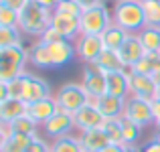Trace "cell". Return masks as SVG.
I'll return each mask as SVG.
<instances>
[{
  "label": "cell",
  "instance_id": "obj_1",
  "mask_svg": "<svg viewBox=\"0 0 160 152\" xmlns=\"http://www.w3.org/2000/svg\"><path fill=\"white\" fill-rule=\"evenodd\" d=\"M113 23L130 35H138L146 27V16L140 0H118L113 4Z\"/></svg>",
  "mask_w": 160,
  "mask_h": 152
},
{
  "label": "cell",
  "instance_id": "obj_2",
  "mask_svg": "<svg viewBox=\"0 0 160 152\" xmlns=\"http://www.w3.org/2000/svg\"><path fill=\"white\" fill-rule=\"evenodd\" d=\"M51 18H53L51 8H45V6H41V4H37V2L31 0V2L20 10L18 28L22 31V35L39 39L47 28H51Z\"/></svg>",
  "mask_w": 160,
  "mask_h": 152
},
{
  "label": "cell",
  "instance_id": "obj_3",
  "mask_svg": "<svg viewBox=\"0 0 160 152\" xmlns=\"http://www.w3.org/2000/svg\"><path fill=\"white\" fill-rule=\"evenodd\" d=\"M28 61V51L20 45L0 49V81H10L24 73V63Z\"/></svg>",
  "mask_w": 160,
  "mask_h": 152
},
{
  "label": "cell",
  "instance_id": "obj_4",
  "mask_svg": "<svg viewBox=\"0 0 160 152\" xmlns=\"http://www.w3.org/2000/svg\"><path fill=\"white\" fill-rule=\"evenodd\" d=\"M55 99H57L59 109L63 112H69V114H77L83 105H87L91 101L89 94L85 91V87L81 83H65L57 89L55 94Z\"/></svg>",
  "mask_w": 160,
  "mask_h": 152
},
{
  "label": "cell",
  "instance_id": "obj_5",
  "mask_svg": "<svg viewBox=\"0 0 160 152\" xmlns=\"http://www.w3.org/2000/svg\"><path fill=\"white\" fill-rule=\"evenodd\" d=\"M79 23H81V35L102 37V33L113 23V16L106 4H98V6L85 8L79 16Z\"/></svg>",
  "mask_w": 160,
  "mask_h": 152
},
{
  "label": "cell",
  "instance_id": "obj_6",
  "mask_svg": "<svg viewBox=\"0 0 160 152\" xmlns=\"http://www.w3.org/2000/svg\"><path fill=\"white\" fill-rule=\"evenodd\" d=\"M81 85L89 94L91 99H98L108 94V73L98 63H83Z\"/></svg>",
  "mask_w": 160,
  "mask_h": 152
},
{
  "label": "cell",
  "instance_id": "obj_7",
  "mask_svg": "<svg viewBox=\"0 0 160 152\" xmlns=\"http://www.w3.org/2000/svg\"><path fill=\"white\" fill-rule=\"evenodd\" d=\"M20 79H22V94H20V99H24L27 104L51 98V85H49L43 77L24 71V73L20 75Z\"/></svg>",
  "mask_w": 160,
  "mask_h": 152
},
{
  "label": "cell",
  "instance_id": "obj_8",
  "mask_svg": "<svg viewBox=\"0 0 160 152\" xmlns=\"http://www.w3.org/2000/svg\"><path fill=\"white\" fill-rule=\"evenodd\" d=\"M128 73V85H130V98H140L146 101H154L156 99V89L158 83L148 75H140L134 73L132 69H126Z\"/></svg>",
  "mask_w": 160,
  "mask_h": 152
},
{
  "label": "cell",
  "instance_id": "obj_9",
  "mask_svg": "<svg viewBox=\"0 0 160 152\" xmlns=\"http://www.w3.org/2000/svg\"><path fill=\"white\" fill-rule=\"evenodd\" d=\"M124 116L136 122L138 126L146 128V126L154 124V112H152V101H146L140 98H128L124 105Z\"/></svg>",
  "mask_w": 160,
  "mask_h": 152
},
{
  "label": "cell",
  "instance_id": "obj_10",
  "mask_svg": "<svg viewBox=\"0 0 160 152\" xmlns=\"http://www.w3.org/2000/svg\"><path fill=\"white\" fill-rule=\"evenodd\" d=\"M41 128H43V132H45V136H47V138L57 140V138H61V136L71 134V130L75 128V118H73V114L59 109L51 120L45 122Z\"/></svg>",
  "mask_w": 160,
  "mask_h": 152
},
{
  "label": "cell",
  "instance_id": "obj_11",
  "mask_svg": "<svg viewBox=\"0 0 160 152\" xmlns=\"http://www.w3.org/2000/svg\"><path fill=\"white\" fill-rule=\"evenodd\" d=\"M51 28H55L63 39L73 41V43L79 39V35H81L79 16L63 14V12H55V10H53V18H51Z\"/></svg>",
  "mask_w": 160,
  "mask_h": 152
},
{
  "label": "cell",
  "instance_id": "obj_12",
  "mask_svg": "<svg viewBox=\"0 0 160 152\" xmlns=\"http://www.w3.org/2000/svg\"><path fill=\"white\" fill-rule=\"evenodd\" d=\"M75 51H77V59H81L83 63H95L103 51L102 37L79 35V39L75 41Z\"/></svg>",
  "mask_w": 160,
  "mask_h": 152
},
{
  "label": "cell",
  "instance_id": "obj_13",
  "mask_svg": "<svg viewBox=\"0 0 160 152\" xmlns=\"http://www.w3.org/2000/svg\"><path fill=\"white\" fill-rule=\"evenodd\" d=\"M75 128L81 130V132H87V130H95V128H102L106 118L102 116V112L98 109V105L93 101H89L87 105H83L77 114H75Z\"/></svg>",
  "mask_w": 160,
  "mask_h": 152
},
{
  "label": "cell",
  "instance_id": "obj_14",
  "mask_svg": "<svg viewBox=\"0 0 160 152\" xmlns=\"http://www.w3.org/2000/svg\"><path fill=\"white\" fill-rule=\"evenodd\" d=\"M49 47V55H51V63H53V69H59V67H65L77 57V51H75V43L73 41H67L61 39L57 43L47 45Z\"/></svg>",
  "mask_w": 160,
  "mask_h": 152
},
{
  "label": "cell",
  "instance_id": "obj_15",
  "mask_svg": "<svg viewBox=\"0 0 160 152\" xmlns=\"http://www.w3.org/2000/svg\"><path fill=\"white\" fill-rule=\"evenodd\" d=\"M57 112H59V105H57L55 95L39 99V101H32V104H28V108H27V116L31 118V120H35L39 126H43L45 122H49Z\"/></svg>",
  "mask_w": 160,
  "mask_h": 152
},
{
  "label": "cell",
  "instance_id": "obj_16",
  "mask_svg": "<svg viewBox=\"0 0 160 152\" xmlns=\"http://www.w3.org/2000/svg\"><path fill=\"white\" fill-rule=\"evenodd\" d=\"M118 55H120L122 63L126 65V69H132V67L146 55L140 37L138 35H128V39L124 41V45H122L120 51H118Z\"/></svg>",
  "mask_w": 160,
  "mask_h": 152
},
{
  "label": "cell",
  "instance_id": "obj_17",
  "mask_svg": "<svg viewBox=\"0 0 160 152\" xmlns=\"http://www.w3.org/2000/svg\"><path fill=\"white\" fill-rule=\"evenodd\" d=\"M27 108L28 104L24 99L18 98H8L0 101V124H10L16 118L27 116Z\"/></svg>",
  "mask_w": 160,
  "mask_h": 152
},
{
  "label": "cell",
  "instance_id": "obj_18",
  "mask_svg": "<svg viewBox=\"0 0 160 152\" xmlns=\"http://www.w3.org/2000/svg\"><path fill=\"white\" fill-rule=\"evenodd\" d=\"M91 101L98 105V109L102 112V116L106 118V120L124 116L126 99H122V98H116V95H112V94H106V95H102V98H98V99H91Z\"/></svg>",
  "mask_w": 160,
  "mask_h": 152
},
{
  "label": "cell",
  "instance_id": "obj_19",
  "mask_svg": "<svg viewBox=\"0 0 160 152\" xmlns=\"http://www.w3.org/2000/svg\"><path fill=\"white\" fill-rule=\"evenodd\" d=\"M81 146L83 152H99L103 150L106 146L112 144L109 136L106 134L103 128H95V130H87V132H81Z\"/></svg>",
  "mask_w": 160,
  "mask_h": 152
},
{
  "label": "cell",
  "instance_id": "obj_20",
  "mask_svg": "<svg viewBox=\"0 0 160 152\" xmlns=\"http://www.w3.org/2000/svg\"><path fill=\"white\" fill-rule=\"evenodd\" d=\"M134 73L148 75L156 83H160V53H146L136 65L132 67Z\"/></svg>",
  "mask_w": 160,
  "mask_h": 152
},
{
  "label": "cell",
  "instance_id": "obj_21",
  "mask_svg": "<svg viewBox=\"0 0 160 152\" xmlns=\"http://www.w3.org/2000/svg\"><path fill=\"white\" fill-rule=\"evenodd\" d=\"M108 94L116 95V98H122V99L130 98V85H128V73H126V69L108 73Z\"/></svg>",
  "mask_w": 160,
  "mask_h": 152
},
{
  "label": "cell",
  "instance_id": "obj_22",
  "mask_svg": "<svg viewBox=\"0 0 160 152\" xmlns=\"http://www.w3.org/2000/svg\"><path fill=\"white\" fill-rule=\"evenodd\" d=\"M130 33H126L122 27H118L116 23H112L106 31L102 33V43H103V49H109V51H120V47L124 45V41L128 39Z\"/></svg>",
  "mask_w": 160,
  "mask_h": 152
},
{
  "label": "cell",
  "instance_id": "obj_23",
  "mask_svg": "<svg viewBox=\"0 0 160 152\" xmlns=\"http://www.w3.org/2000/svg\"><path fill=\"white\" fill-rule=\"evenodd\" d=\"M35 136H22V134H10L0 138V152H27L28 144Z\"/></svg>",
  "mask_w": 160,
  "mask_h": 152
},
{
  "label": "cell",
  "instance_id": "obj_24",
  "mask_svg": "<svg viewBox=\"0 0 160 152\" xmlns=\"http://www.w3.org/2000/svg\"><path fill=\"white\" fill-rule=\"evenodd\" d=\"M138 37L146 53H160V27H144Z\"/></svg>",
  "mask_w": 160,
  "mask_h": 152
},
{
  "label": "cell",
  "instance_id": "obj_25",
  "mask_svg": "<svg viewBox=\"0 0 160 152\" xmlns=\"http://www.w3.org/2000/svg\"><path fill=\"white\" fill-rule=\"evenodd\" d=\"M122 142H124V146H134L138 144V140H140L142 136V126H138L136 122H132L130 118L122 116Z\"/></svg>",
  "mask_w": 160,
  "mask_h": 152
},
{
  "label": "cell",
  "instance_id": "obj_26",
  "mask_svg": "<svg viewBox=\"0 0 160 152\" xmlns=\"http://www.w3.org/2000/svg\"><path fill=\"white\" fill-rule=\"evenodd\" d=\"M95 63H98L106 73H113V71H124L126 69V65L122 63L120 55H118V51H109V49H103Z\"/></svg>",
  "mask_w": 160,
  "mask_h": 152
},
{
  "label": "cell",
  "instance_id": "obj_27",
  "mask_svg": "<svg viewBox=\"0 0 160 152\" xmlns=\"http://www.w3.org/2000/svg\"><path fill=\"white\" fill-rule=\"evenodd\" d=\"M28 59L32 61V65L41 67V69H53V63H51V55H49V47L41 41H35L32 49L28 51Z\"/></svg>",
  "mask_w": 160,
  "mask_h": 152
},
{
  "label": "cell",
  "instance_id": "obj_28",
  "mask_svg": "<svg viewBox=\"0 0 160 152\" xmlns=\"http://www.w3.org/2000/svg\"><path fill=\"white\" fill-rule=\"evenodd\" d=\"M51 152H83L81 138L71 136V134L57 138V140L51 142Z\"/></svg>",
  "mask_w": 160,
  "mask_h": 152
},
{
  "label": "cell",
  "instance_id": "obj_29",
  "mask_svg": "<svg viewBox=\"0 0 160 152\" xmlns=\"http://www.w3.org/2000/svg\"><path fill=\"white\" fill-rule=\"evenodd\" d=\"M37 128H39V124L35 120H31L28 116H20L8 124L10 134H22V136H37Z\"/></svg>",
  "mask_w": 160,
  "mask_h": 152
},
{
  "label": "cell",
  "instance_id": "obj_30",
  "mask_svg": "<svg viewBox=\"0 0 160 152\" xmlns=\"http://www.w3.org/2000/svg\"><path fill=\"white\" fill-rule=\"evenodd\" d=\"M22 43V31L18 27H0V49Z\"/></svg>",
  "mask_w": 160,
  "mask_h": 152
},
{
  "label": "cell",
  "instance_id": "obj_31",
  "mask_svg": "<svg viewBox=\"0 0 160 152\" xmlns=\"http://www.w3.org/2000/svg\"><path fill=\"white\" fill-rule=\"evenodd\" d=\"M142 8L146 16V27H160V0H144Z\"/></svg>",
  "mask_w": 160,
  "mask_h": 152
},
{
  "label": "cell",
  "instance_id": "obj_32",
  "mask_svg": "<svg viewBox=\"0 0 160 152\" xmlns=\"http://www.w3.org/2000/svg\"><path fill=\"white\" fill-rule=\"evenodd\" d=\"M102 128L106 130V134L109 136L112 144H124V142H122V120L120 118H109V120L103 122Z\"/></svg>",
  "mask_w": 160,
  "mask_h": 152
},
{
  "label": "cell",
  "instance_id": "obj_33",
  "mask_svg": "<svg viewBox=\"0 0 160 152\" xmlns=\"http://www.w3.org/2000/svg\"><path fill=\"white\" fill-rule=\"evenodd\" d=\"M55 12H63V14H71V16H81L83 8L77 0H61L55 6Z\"/></svg>",
  "mask_w": 160,
  "mask_h": 152
},
{
  "label": "cell",
  "instance_id": "obj_34",
  "mask_svg": "<svg viewBox=\"0 0 160 152\" xmlns=\"http://www.w3.org/2000/svg\"><path fill=\"white\" fill-rule=\"evenodd\" d=\"M18 18L20 12L0 4V27H18Z\"/></svg>",
  "mask_w": 160,
  "mask_h": 152
},
{
  "label": "cell",
  "instance_id": "obj_35",
  "mask_svg": "<svg viewBox=\"0 0 160 152\" xmlns=\"http://www.w3.org/2000/svg\"><path fill=\"white\" fill-rule=\"evenodd\" d=\"M27 152H51V144H49L45 138L35 136V138L31 140V144H28Z\"/></svg>",
  "mask_w": 160,
  "mask_h": 152
},
{
  "label": "cell",
  "instance_id": "obj_36",
  "mask_svg": "<svg viewBox=\"0 0 160 152\" xmlns=\"http://www.w3.org/2000/svg\"><path fill=\"white\" fill-rule=\"evenodd\" d=\"M61 39H63V37L59 35L55 28H47V31H45L37 41H41V43H45V45H51V43H57V41H61Z\"/></svg>",
  "mask_w": 160,
  "mask_h": 152
},
{
  "label": "cell",
  "instance_id": "obj_37",
  "mask_svg": "<svg viewBox=\"0 0 160 152\" xmlns=\"http://www.w3.org/2000/svg\"><path fill=\"white\" fill-rule=\"evenodd\" d=\"M28 2H31V0H0L2 6H8V8H12V10H16V12H20Z\"/></svg>",
  "mask_w": 160,
  "mask_h": 152
},
{
  "label": "cell",
  "instance_id": "obj_38",
  "mask_svg": "<svg viewBox=\"0 0 160 152\" xmlns=\"http://www.w3.org/2000/svg\"><path fill=\"white\" fill-rule=\"evenodd\" d=\"M152 112H154V126L160 128V99L152 101Z\"/></svg>",
  "mask_w": 160,
  "mask_h": 152
},
{
  "label": "cell",
  "instance_id": "obj_39",
  "mask_svg": "<svg viewBox=\"0 0 160 152\" xmlns=\"http://www.w3.org/2000/svg\"><path fill=\"white\" fill-rule=\"evenodd\" d=\"M142 152H160V142L158 140H150L148 144L142 148Z\"/></svg>",
  "mask_w": 160,
  "mask_h": 152
},
{
  "label": "cell",
  "instance_id": "obj_40",
  "mask_svg": "<svg viewBox=\"0 0 160 152\" xmlns=\"http://www.w3.org/2000/svg\"><path fill=\"white\" fill-rule=\"evenodd\" d=\"M79 4H81V8L85 10V8H91V6H98V4H103V0H77Z\"/></svg>",
  "mask_w": 160,
  "mask_h": 152
},
{
  "label": "cell",
  "instance_id": "obj_41",
  "mask_svg": "<svg viewBox=\"0 0 160 152\" xmlns=\"http://www.w3.org/2000/svg\"><path fill=\"white\" fill-rule=\"evenodd\" d=\"M32 2L41 4V6H45V8H51V10H55V6H57V0H32Z\"/></svg>",
  "mask_w": 160,
  "mask_h": 152
},
{
  "label": "cell",
  "instance_id": "obj_42",
  "mask_svg": "<svg viewBox=\"0 0 160 152\" xmlns=\"http://www.w3.org/2000/svg\"><path fill=\"white\" fill-rule=\"evenodd\" d=\"M99 152H124V144H109Z\"/></svg>",
  "mask_w": 160,
  "mask_h": 152
},
{
  "label": "cell",
  "instance_id": "obj_43",
  "mask_svg": "<svg viewBox=\"0 0 160 152\" xmlns=\"http://www.w3.org/2000/svg\"><path fill=\"white\" fill-rule=\"evenodd\" d=\"M124 152H142V148L136 146V144H134V146H124Z\"/></svg>",
  "mask_w": 160,
  "mask_h": 152
},
{
  "label": "cell",
  "instance_id": "obj_44",
  "mask_svg": "<svg viewBox=\"0 0 160 152\" xmlns=\"http://www.w3.org/2000/svg\"><path fill=\"white\" fill-rule=\"evenodd\" d=\"M156 99H160V83H158V89H156Z\"/></svg>",
  "mask_w": 160,
  "mask_h": 152
},
{
  "label": "cell",
  "instance_id": "obj_45",
  "mask_svg": "<svg viewBox=\"0 0 160 152\" xmlns=\"http://www.w3.org/2000/svg\"><path fill=\"white\" fill-rule=\"evenodd\" d=\"M57 2H61V0H57Z\"/></svg>",
  "mask_w": 160,
  "mask_h": 152
},
{
  "label": "cell",
  "instance_id": "obj_46",
  "mask_svg": "<svg viewBox=\"0 0 160 152\" xmlns=\"http://www.w3.org/2000/svg\"><path fill=\"white\" fill-rule=\"evenodd\" d=\"M140 2H144V0H140Z\"/></svg>",
  "mask_w": 160,
  "mask_h": 152
},
{
  "label": "cell",
  "instance_id": "obj_47",
  "mask_svg": "<svg viewBox=\"0 0 160 152\" xmlns=\"http://www.w3.org/2000/svg\"><path fill=\"white\" fill-rule=\"evenodd\" d=\"M116 2H118V0H116Z\"/></svg>",
  "mask_w": 160,
  "mask_h": 152
}]
</instances>
